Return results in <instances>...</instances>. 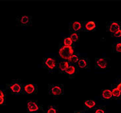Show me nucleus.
<instances>
[{"instance_id":"obj_14","label":"nucleus","mask_w":121,"mask_h":113,"mask_svg":"<svg viewBox=\"0 0 121 113\" xmlns=\"http://www.w3.org/2000/svg\"><path fill=\"white\" fill-rule=\"evenodd\" d=\"M85 27L88 30H93L95 28V23L93 21L88 22L86 24Z\"/></svg>"},{"instance_id":"obj_9","label":"nucleus","mask_w":121,"mask_h":113,"mask_svg":"<svg viewBox=\"0 0 121 113\" xmlns=\"http://www.w3.org/2000/svg\"><path fill=\"white\" fill-rule=\"evenodd\" d=\"M24 89L27 93H32L34 92L36 88H35V86L32 84H26L24 86Z\"/></svg>"},{"instance_id":"obj_20","label":"nucleus","mask_w":121,"mask_h":113,"mask_svg":"<svg viewBox=\"0 0 121 113\" xmlns=\"http://www.w3.org/2000/svg\"><path fill=\"white\" fill-rule=\"evenodd\" d=\"M69 61L70 62H73V63H76V62H78V55H74L73 54L70 57V58L69 59Z\"/></svg>"},{"instance_id":"obj_3","label":"nucleus","mask_w":121,"mask_h":113,"mask_svg":"<svg viewBox=\"0 0 121 113\" xmlns=\"http://www.w3.org/2000/svg\"><path fill=\"white\" fill-rule=\"evenodd\" d=\"M27 109L30 113H34L39 109V107L36 102L32 101H30L27 103Z\"/></svg>"},{"instance_id":"obj_16","label":"nucleus","mask_w":121,"mask_h":113,"mask_svg":"<svg viewBox=\"0 0 121 113\" xmlns=\"http://www.w3.org/2000/svg\"><path fill=\"white\" fill-rule=\"evenodd\" d=\"M78 64L80 67L84 68L87 66L88 63H87L86 60H85L84 59H80V60L78 61Z\"/></svg>"},{"instance_id":"obj_2","label":"nucleus","mask_w":121,"mask_h":113,"mask_svg":"<svg viewBox=\"0 0 121 113\" xmlns=\"http://www.w3.org/2000/svg\"><path fill=\"white\" fill-rule=\"evenodd\" d=\"M9 89L14 93H18L22 91L21 84L18 82H13L9 85Z\"/></svg>"},{"instance_id":"obj_8","label":"nucleus","mask_w":121,"mask_h":113,"mask_svg":"<svg viewBox=\"0 0 121 113\" xmlns=\"http://www.w3.org/2000/svg\"><path fill=\"white\" fill-rule=\"evenodd\" d=\"M45 63L46 66L51 69L55 67V64H56L55 59H53V58H48L45 61Z\"/></svg>"},{"instance_id":"obj_12","label":"nucleus","mask_w":121,"mask_h":113,"mask_svg":"<svg viewBox=\"0 0 121 113\" xmlns=\"http://www.w3.org/2000/svg\"><path fill=\"white\" fill-rule=\"evenodd\" d=\"M84 104L89 109H93L95 107V101L94 100H86Z\"/></svg>"},{"instance_id":"obj_13","label":"nucleus","mask_w":121,"mask_h":113,"mask_svg":"<svg viewBox=\"0 0 121 113\" xmlns=\"http://www.w3.org/2000/svg\"><path fill=\"white\" fill-rule=\"evenodd\" d=\"M68 67H69V63L66 61H62L59 64V68L62 71H66Z\"/></svg>"},{"instance_id":"obj_6","label":"nucleus","mask_w":121,"mask_h":113,"mask_svg":"<svg viewBox=\"0 0 121 113\" xmlns=\"http://www.w3.org/2000/svg\"><path fill=\"white\" fill-rule=\"evenodd\" d=\"M101 97L105 99H110L112 97V92L110 89H104L101 92Z\"/></svg>"},{"instance_id":"obj_1","label":"nucleus","mask_w":121,"mask_h":113,"mask_svg":"<svg viewBox=\"0 0 121 113\" xmlns=\"http://www.w3.org/2000/svg\"><path fill=\"white\" fill-rule=\"evenodd\" d=\"M74 50L73 47L71 46H62L59 49V55L60 56L61 58L64 59H69L70 58V57L73 55Z\"/></svg>"},{"instance_id":"obj_22","label":"nucleus","mask_w":121,"mask_h":113,"mask_svg":"<svg viewBox=\"0 0 121 113\" xmlns=\"http://www.w3.org/2000/svg\"><path fill=\"white\" fill-rule=\"evenodd\" d=\"M115 49L117 52H121V42H118L115 46Z\"/></svg>"},{"instance_id":"obj_27","label":"nucleus","mask_w":121,"mask_h":113,"mask_svg":"<svg viewBox=\"0 0 121 113\" xmlns=\"http://www.w3.org/2000/svg\"><path fill=\"white\" fill-rule=\"evenodd\" d=\"M117 88L121 90V82H120L118 83V84L117 85Z\"/></svg>"},{"instance_id":"obj_28","label":"nucleus","mask_w":121,"mask_h":113,"mask_svg":"<svg viewBox=\"0 0 121 113\" xmlns=\"http://www.w3.org/2000/svg\"><path fill=\"white\" fill-rule=\"evenodd\" d=\"M80 113V112H76V113Z\"/></svg>"},{"instance_id":"obj_4","label":"nucleus","mask_w":121,"mask_h":113,"mask_svg":"<svg viewBox=\"0 0 121 113\" xmlns=\"http://www.w3.org/2000/svg\"><path fill=\"white\" fill-rule=\"evenodd\" d=\"M108 28L111 32L114 33L116 31L121 29V25L118 22H111L108 26Z\"/></svg>"},{"instance_id":"obj_25","label":"nucleus","mask_w":121,"mask_h":113,"mask_svg":"<svg viewBox=\"0 0 121 113\" xmlns=\"http://www.w3.org/2000/svg\"><path fill=\"white\" fill-rule=\"evenodd\" d=\"M5 101V98L4 97H0V105H2L4 103Z\"/></svg>"},{"instance_id":"obj_15","label":"nucleus","mask_w":121,"mask_h":113,"mask_svg":"<svg viewBox=\"0 0 121 113\" xmlns=\"http://www.w3.org/2000/svg\"><path fill=\"white\" fill-rule=\"evenodd\" d=\"M82 27V24L78 21L73 22L72 24V28L74 30H78Z\"/></svg>"},{"instance_id":"obj_24","label":"nucleus","mask_w":121,"mask_h":113,"mask_svg":"<svg viewBox=\"0 0 121 113\" xmlns=\"http://www.w3.org/2000/svg\"><path fill=\"white\" fill-rule=\"evenodd\" d=\"M57 113V110H56V109L55 108L51 107L49 108L48 110V113Z\"/></svg>"},{"instance_id":"obj_10","label":"nucleus","mask_w":121,"mask_h":113,"mask_svg":"<svg viewBox=\"0 0 121 113\" xmlns=\"http://www.w3.org/2000/svg\"><path fill=\"white\" fill-rule=\"evenodd\" d=\"M18 21L22 25H26L30 22V17L28 16H22L18 18Z\"/></svg>"},{"instance_id":"obj_19","label":"nucleus","mask_w":121,"mask_h":113,"mask_svg":"<svg viewBox=\"0 0 121 113\" xmlns=\"http://www.w3.org/2000/svg\"><path fill=\"white\" fill-rule=\"evenodd\" d=\"M70 38L73 42H76L77 40H78V34H76V32L72 33L70 36Z\"/></svg>"},{"instance_id":"obj_17","label":"nucleus","mask_w":121,"mask_h":113,"mask_svg":"<svg viewBox=\"0 0 121 113\" xmlns=\"http://www.w3.org/2000/svg\"><path fill=\"white\" fill-rule=\"evenodd\" d=\"M66 72L69 74H73L75 72V67L74 66H73V65H69V67H68L67 70H66Z\"/></svg>"},{"instance_id":"obj_18","label":"nucleus","mask_w":121,"mask_h":113,"mask_svg":"<svg viewBox=\"0 0 121 113\" xmlns=\"http://www.w3.org/2000/svg\"><path fill=\"white\" fill-rule=\"evenodd\" d=\"M73 44V41L70 40V38H65L64 39V46H71Z\"/></svg>"},{"instance_id":"obj_5","label":"nucleus","mask_w":121,"mask_h":113,"mask_svg":"<svg viewBox=\"0 0 121 113\" xmlns=\"http://www.w3.org/2000/svg\"><path fill=\"white\" fill-rule=\"evenodd\" d=\"M96 65L97 67L101 68H105L107 66V61H106L105 59H98L96 61Z\"/></svg>"},{"instance_id":"obj_11","label":"nucleus","mask_w":121,"mask_h":113,"mask_svg":"<svg viewBox=\"0 0 121 113\" xmlns=\"http://www.w3.org/2000/svg\"><path fill=\"white\" fill-rule=\"evenodd\" d=\"M111 92H112V97H114L115 98L121 97V90H120L117 87H116L115 88L112 89V90Z\"/></svg>"},{"instance_id":"obj_21","label":"nucleus","mask_w":121,"mask_h":113,"mask_svg":"<svg viewBox=\"0 0 121 113\" xmlns=\"http://www.w3.org/2000/svg\"><path fill=\"white\" fill-rule=\"evenodd\" d=\"M95 113H105V110L103 107H99V108H97L95 110Z\"/></svg>"},{"instance_id":"obj_23","label":"nucleus","mask_w":121,"mask_h":113,"mask_svg":"<svg viewBox=\"0 0 121 113\" xmlns=\"http://www.w3.org/2000/svg\"><path fill=\"white\" fill-rule=\"evenodd\" d=\"M112 35L115 37H117V38H119V37L121 36V29L118 30L116 31L115 32L112 33Z\"/></svg>"},{"instance_id":"obj_26","label":"nucleus","mask_w":121,"mask_h":113,"mask_svg":"<svg viewBox=\"0 0 121 113\" xmlns=\"http://www.w3.org/2000/svg\"><path fill=\"white\" fill-rule=\"evenodd\" d=\"M0 97H4V93L1 89H0Z\"/></svg>"},{"instance_id":"obj_7","label":"nucleus","mask_w":121,"mask_h":113,"mask_svg":"<svg viewBox=\"0 0 121 113\" xmlns=\"http://www.w3.org/2000/svg\"><path fill=\"white\" fill-rule=\"evenodd\" d=\"M51 92L55 95H60L62 93V88L59 86H53L51 88Z\"/></svg>"}]
</instances>
